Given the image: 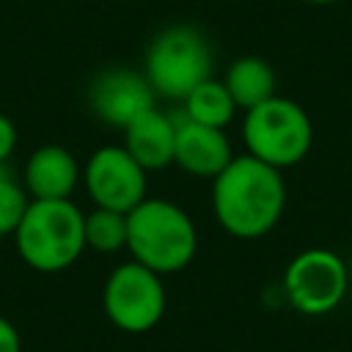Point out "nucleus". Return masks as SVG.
<instances>
[{"label": "nucleus", "instance_id": "obj_1", "mask_svg": "<svg viewBox=\"0 0 352 352\" xmlns=\"http://www.w3.org/2000/svg\"><path fill=\"white\" fill-rule=\"evenodd\" d=\"M283 209L286 184L280 170L250 154H234L212 179V214L228 236L258 239L278 226Z\"/></svg>", "mask_w": 352, "mask_h": 352}, {"label": "nucleus", "instance_id": "obj_2", "mask_svg": "<svg viewBox=\"0 0 352 352\" xmlns=\"http://www.w3.org/2000/svg\"><path fill=\"white\" fill-rule=\"evenodd\" d=\"M11 239L16 256L33 272H63L85 253V212L72 198H30Z\"/></svg>", "mask_w": 352, "mask_h": 352}, {"label": "nucleus", "instance_id": "obj_3", "mask_svg": "<svg viewBox=\"0 0 352 352\" xmlns=\"http://www.w3.org/2000/svg\"><path fill=\"white\" fill-rule=\"evenodd\" d=\"M126 250L157 275H173L195 258L198 228L179 204L146 195L126 212Z\"/></svg>", "mask_w": 352, "mask_h": 352}, {"label": "nucleus", "instance_id": "obj_4", "mask_svg": "<svg viewBox=\"0 0 352 352\" xmlns=\"http://www.w3.org/2000/svg\"><path fill=\"white\" fill-rule=\"evenodd\" d=\"M143 77L162 99L182 102L212 77V47L192 25H168L146 47Z\"/></svg>", "mask_w": 352, "mask_h": 352}, {"label": "nucleus", "instance_id": "obj_5", "mask_svg": "<svg viewBox=\"0 0 352 352\" xmlns=\"http://www.w3.org/2000/svg\"><path fill=\"white\" fill-rule=\"evenodd\" d=\"M242 143L245 154L283 170L305 160L314 143V126L297 102L275 94L267 102L245 110Z\"/></svg>", "mask_w": 352, "mask_h": 352}, {"label": "nucleus", "instance_id": "obj_6", "mask_svg": "<svg viewBox=\"0 0 352 352\" xmlns=\"http://www.w3.org/2000/svg\"><path fill=\"white\" fill-rule=\"evenodd\" d=\"M168 308V292L162 275L138 264L135 258L116 264L102 283V311L113 327L121 333H148L154 330Z\"/></svg>", "mask_w": 352, "mask_h": 352}, {"label": "nucleus", "instance_id": "obj_7", "mask_svg": "<svg viewBox=\"0 0 352 352\" xmlns=\"http://www.w3.org/2000/svg\"><path fill=\"white\" fill-rule=\"evenodd\" d=\"M349 286L346 261L327 248H308L283 270V297L305 316H324L338 308Z\"/></svg>", "mask_w": 352, "mask_h": 352}, {"label": "nucleus", "instance_id": "obj_8", "mask_svg": "<svg viewBox=\"0 0 352 352\" xmlns=\"http://www.w3.org/2000/svg\"><path fill=\"white\" fill-rule=\"evenodd\" d=\"M80 182L94 206L124 214L148 195V170L121 143L94 148L82 165Z\"/></svg>", "mask_w": 352, "mask_h": 352}, {"label": "nucleus", "instance_id": "obj_9", "mask_svg": "<svg viewBox=\"0 0 352 352\" xmlns=\"http://www.w3.org/2000/svg\"><path fill=\"white\" fill-rule=\"evenodd\" d=\"M88 104L102 124L124 129L140 113L157 104V94L151 91L143 72H135L126 66H110L91 80Z\"/></svg>", "mask_w": 352, "mask_h": 352}, {"label": "nucleus", "instance_id": "obj_10", "mask_svg": "<svg viewBox=\"0 0 352 352\" xmlns=\"http://www.w3.org/2000/svg\"><path fill=\"white\" fill-rule=\"evenodd\" d=\"M82 176V165L77 157L58 143H44L33 148L22 168V187L36 201H58L72 198Z\"/></svg>", "mask_w": 352, "mask_h": 352}, {"label": "nucleus", "instance_id": "obj_11", "mask_svg": "<svg viewBox=\"0 0 352 352\" xmlns=\"http://www.w3.org/2000/svg\"><path fill=\"white\" fill-rule=\"evenodd\" d=\"M234 160L231 140L226 129L204 126L187 118H176V146L173 165L198 179H214Z\"/></svg>", "mask_w": 352, "mask_h": 352}, {"label": "nucleus", "instance_id": "obj_12", "mask_svg": "<svg viewBox=\"0 0 352 352\" xmlns=\"http://www.w3.org/2000/svg\"><path fill=\"white\" fill-rule=\"evenodd\" d=\"M124 148L151 173L173 165V146H176V118L160 110L157 104L140 113L132 124L121 129Z\"/></svg>", "mask_w": 352, "mask_h": 352}, {"label": "nucleus", "instance_id": "obj_13", "mask_svg": "<svg viewBox=\"0 0 352 352\" xmlns=\"http://www.w3.org/2000/svg\"><path fill=\"white\" fill-rule=\"evenodd\" d=\"M275 82L278 80H275L272 66L256 55L236 58L223 74V85L228 88V94L239 110H250V107L267 102L270 96H275Z\"/></svg>", "mask_w": 352, "mask_h": 352}, {"label": "nucleus", "instance_id": "obj_14", "mask_svg": "<svg viewBox=\"0 0 352 352\" xmlns=\"http://www.w3.org/2000/svg\"><path fill=\"white\" fill-rule=\"evenodd\" d=\"M236 102L231 99L228 88L223 85V80H204L198 88H192L184 99H182V118L204 124V126H217L226 129L234 116H236Z\"/></svg>", "mask_w": 352, "mask_h": 352}, {"label": "nucleus", "instance_id": "obj_15", "mask_svg": "<svg viewBox=\"0 0 352 352\" xmlns=\"http://www.w3.org/2000/svg\"><path fill=\"white\" fill-rule=\"evenodd\" d=\"M85 250L94 253L126 250V214L102 206L85 212Z\"/></svg>", "mask_w": 352, "mask_h": 352}, {"label": "nucleus", "instance_id": "obj_16", "mask_svg": "<svg viewBox=\"0 0 352 352\" xmlns=\"http://www.w3.org/2000/svg\"><path fill=\"white\" fill-rule=\"evenodd\" d=\"M30 204L28 190L6 165H0V236H14L25 209Z\"/></svg>", "mask_w": 352, "mask_h": 352}, {"label": "nucleus", "instance_id": "obj_17", "mask_svg": "<svg viewBox=\"0 0 352 352\" xmlns=\"http://www.w3.org/2000/svg\"><path fill=\"white\" fill-rule=\"evenodd\" d=\"M0 352H22V333L3 314H0Z\"/></svg>", "mask_w": 352, "mask_h": 352}, {"label": "nucleus", "instance_id": "obj_18", "mask_svg": "<svg viewBox=\"0 0 352 352\" xmlns=\"http://www.w3.org/2000/svg\"><path fill=\"white\" fill-rule=\"evenodd\" d=\"M14 148H16V126H14V121L8 116L0 113V165L8 162Z\"/></svg>", "mask_w": 352, "mask_h": 352}, {"label": "nucleus", "instance_id": "obj_19", "mask_svg": "<svg viewBox=\"0 0 352 352\" xmlns=\"http://www.w3.org/2000/svg\"><path fill=\"white\" fill-rule=\"evenodd\" d=\"M302 3H311V6H333L338 0H302Z\"/></svg>", "mask_w": 352, "mask_h": 352}, {"label": "nucleus", "instance_id": "obj_20", "mask_svg": "<svg viewBox=\"0 0 352 352\" xmlns=\"http://www.w3.org/2000/svg\"><path fill=\"white\" fill-rule=\"evenodd\" d=\"M349 267V283H352V264H346Z\"/></svg>", "mask_w": 352, "mask_h": 352}, {"label": "nucleus", "instance_id": "obj_21", "mask_svg": "<svg viewBox=\"0 0 352 352\" xmlns=\"http://www.w3.org/2000/svg\"><path fill=\"white\" fill-rule=\"evenodd\" d=\"M327 352H338V349H327Z\"/></svg>", "mask_w": 352, "mask_h": 352}]
</instances>
